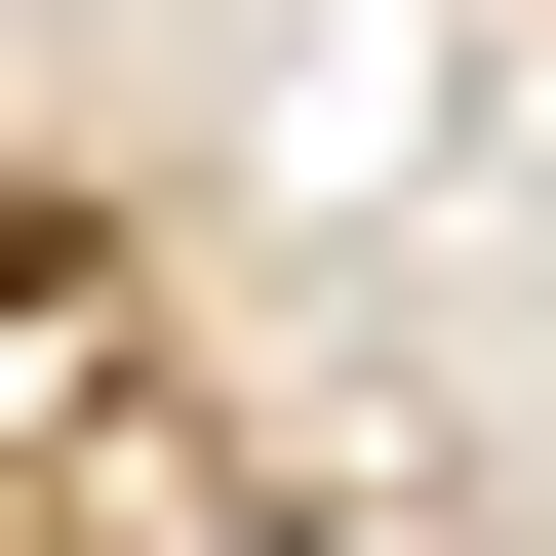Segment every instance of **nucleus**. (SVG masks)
Segmentation results:
<instances>
[{"mask_svg": "<svg viewBox=\"0 0 556 556\" xmlns=\"http://www.w3.org/2000/svg\"><path fill=\"white\" fill-rule=\"evenodd\" d=\"M160 556H278V517H160Z\"/></svg>", "mask_w": 556, "mask_h": 556, "instance_id": "1", "label": "nucleus"}]
</instances>
